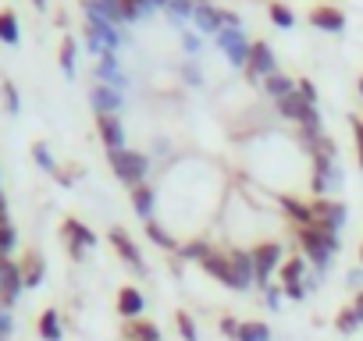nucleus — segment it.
Listing matches in <instances>:
<instances>
[{
    "label": "nucleus",
    "instance_id": "nucleus-29",
    "mask_svg": "<svg viewBox=\"0 0 363 341\" xmlns=\"http://www.w3.org/2000/svg\"><path fill=\"white\" fill-rule=\"evenodd\" d=\"M0 93H4V110L8 114H18V89L11 82H4V86H0Z\"/></svg>",
    "mask_w": 363,
    "mask_h": 341
},
{
    "label": "nucleus",
    "instance_id": "nucleus-36",
    "mask_svg": "<svg viewBox=\"0 0 363 341\" xmlns=\"http://www.w3.org/2000/svg\"><path fill=\"white\" fill-rule=\"evenodd\" d=\"M352 132H356V142H359V163H363V121H359V117L352 121Z\"/></svg>",
    "mask_w": 363,
    "mask_h": 341
},
{
    "label": "nucleus",
    "instance_id": "nucleus-3",
    "mask_svg": "<svg viewBox=\"0 0 363 341\" xmlns=\"http://www.w3.org/2000/svg\"><path fill=\"white\" fill-rule=\"evenodd\" d=\"M26 281H22V267L11 263L8 256H0V302L4 306H15V299L22 295Z\"/></svg>",
    "mask_w": 363,
    "mask_h": 341
},
{
    "label": "nucleus",
    "instance_id": "nucleus-33",
    "mask_svg": "<svg viewBox=\"0 0 363 341\" xmlns=\"http://www.w3.org/2000/svg\"><path fill=\"white\" fill-rule=\"evenodd\" d=\"M33 156H36V163H43L47 170H54V175H57V167H54V160H50V153H47V146H43V142H36V146H33Z\"/></svg>",
    "mask_w": 363,
    "mask_h": 341
},
{
    "label": "nucleus",
    "instance_id": "nucleus-9",
    "mask_svg": "<svg viewBox=\"0 0 363 341\" xmlns=\"http://www.w3.org/2000/svg\"><path fill=\"white\" fill-rule=\"evenodd\" d=\"M203 267H207V274H211V277H218L221 284H228V288H239V291H242V284H239V277H235V267H232V256H218V253H211V256L203 260Z\"/></svg>",
    "mask_w": 363,
    "mask_h": 341
},
{
    "label": "nucleus",
    "instance_id": "nucleus-16",
    "mask_svg": "<svg viewBox=\"0 0 363 341\" xmlns=\"http://www.w3.org/2000/svg\"><path fill=\"white\" fill-rule=\"evenodd\" d=\"M93 103H96V114H114L118 110V103H121V96L111 89V86H93Z\"/></svg>",
    "mask_w": 363,
    "mask_h": 341
},
{
    "label": "nucleus",
    "instance_id": "nucleus-28",
    "mask_svg": "<svg viewBox=\"0 0 363 341\" xmlns=\"http://www.w3.org/2000/svg\"><path fill=\"white\" fill-rule=\"evenodd\" d=\"M281 203H285V210H289V214H292L296 221H303V224H310V207H303L299 200H289V196H285Z\"/></svg>",
    "mask_w": 363,
    "mask_h": 341
},
{
    "label": "nucleus",
    "instance_id": "nucleus-31",
    "mask_svg": "<svg viewBox=\"0 0 363 341\" xmlns=\"http://www.w3.org/2000/svg\"><path fill=\"white\" fill-rule=\"evenodd\" d=\"M15 249V228L11 224H0V256H8Z\"/></svg>",
    "mask_w": 363,
    "mask_h": 341
},
{
    "label": "nucleus",
    "instance_id": "nucleus-21",
    "mask_svg": "<svg viewBox=\"0 0 363 341\" xmlns=\"http://www.w3.org/2000/svg\"><path fill=\"white\" fill-rule=\"evenodd\" d=\"M267 93H271L274 100H285L289 93H296V86H292V79H285V75H267Z\"/></svg>",
    "mask_w": 363,
    "mask_h": 341
},
{
    "label": "nucleus",
    "instance_id": "nucleus-4",
    "mask_svg": "<svg viewBox=\"0 0 363 341\" xmlns=\"http://www.w3.org/2000/svg\"><path fill=\"white\" fill-rule=\"evenodd\" d=\"M250 256H253V277L264 284V281L271 277V270L281 263V245H278V242H264V245H257Z\"/></svg>",
    "mask_w": 363,
    "mask_h": 341
},
{
    "label": "nucleus",
    "instance_id": "nucleus-18",
    "mask_svg": "<svg viewBox=\"0 0 363 341\" xmlns=\"http://www.w3.org/2000/svg\"><path fill=\"white\" fill-rule=\"evenodd\" d=\"M0 43H18V15L11 8H0Z\"/></svg>",
    "mask_w": 363,
    "mask_h": 341
},
{
    "label": "nucleus",
    "instance_id": "nucleus-24",
    "mask_svg": "<svg viewBox=\"0 0 363 341\" xmlns=\"http://www.w3.org/2000/svg\"><path fill=\"white\" fill-rule=\"evenodd\" d=\"M61 68H65L68 75L75 71V40H72V36L61 40Z\"/></svg>",
    "mask_w": 363,
    "mask_h": 341
},
{
    "label": "nucleus",
    "instance_id": "nucleus-7",
    "mask_svg": "<svg viewBox=\"0 0 363 341\" xmlns=\"http://www.w3.org/2000/svg\"><path fill=\"white\" fill-rule=\"evenodd\" d=\"M246 71H250V79H253V75H274V54H271V47H267L264 40H257V43L250 47Z\"/></svg>",
    "mask_w": 363,
    "mask_h": 341
},
{
    "label": "nucleus",
    "instance_id": "nucleus-43",
    "mask_svg": "<svg viewBox=\"0 0 363 341\" xmlns=\"http://www.w3.org/2000/svg\"><path fill=\"white\" fill-rule=\"evenodd\" d=\"M0 341H4V337H0Z\"/></svg>",
    "mask_w": 363,
    "mask_h": 341
},
{
    "label": "nucleus",
    "instance_id": "nucleus-42",
    "mask_svg": "<svg viewBox=\"0 0 363 341\" xmlns=\"http://www.w3.org/2000/svg\"><path fill=\"white\" fill-rule=\"evenodd\" d=\"M359 93H363V79H359Z\"/></svg>",
    "mask_w": 363,
    "mask_h": 341
},
{
    "label": "nucleus",
    "instance_id": "nucleus-26",
    "mask_svg": "<svg viewBox=\"0 0 363 341\" xmlns=\"http://www.w3.org/2000/svg\"><path fill=\"white\" fill-rule=\"evenodd\" d=\"M335 323H338V330H342V334H352V330L359 327V316H356V309L349 306V309H342V313H338V320H335Z\"/></svg>",
    "mask_w": 363,
    "mask_h": 341
},
{
    "label": "nucleus",
    "instance_id": "nucleus-40",
    "mask_svg": "<svg viewBox=\"0 0 363 341\" xmlns=\"http://www.w3.org/2000/svg\"><path fill=\"white\" fill-rule=\"evenodd\" d=\"M33 4H36V8H43V4H47V0H33Z\"/></svg>",
    "mask_w": 363,
    "mask_h": 341
},
{
    "label": "nucleus",
    "instance_id": "nucleus-25",
    "mask_svg": "<svg viewBox=\"0 0 363 341\" xmlns=\"http://www.w3.org/2000/svg\"><path fill=\"white\" fill-rule=\"evenodd\" d=\"M271 22H274V25H281V29H292L296 15H292L285 4H271Z\"/></svg>",
    "mask_w": 363,
    "mask_h": 341
},
{
    "label": "nucleus",
    "instance_id": "nucleus-19",
    "mask_svg": "<svg viewBox=\"0 0 363 341\" xmlns=\"http://www.w3.org/2000/svg\"><path fill=\"white\" fill-rule=\"evenodd\" d=\"M40 337L43 341H61V316H57V309H43V316H40Z\"/></svg>",
    "mask_w": 363,
    "mask_h": 341
},
{
    "label": "nucleus",
    "instance_id": "nucleus-12",
    "mask_svg": "<svg viewBox=\"0 0 363 341\" xmlns=\"http://www.w3.org/2000/svg\"><path fill=\"white\" fill-rule=\"evenodd\" d=\"M143 306H146V299L139 295V288L125 284V288L118 291V313H121V316H128V320H139Z\"/></svg>",
    "mask_w": 363,
    "mask_h": 341
},
{
    "label": "nucleus",
    "instance_id": "nucleus-30",
    "mask_svg": "<svg viewBox=\"0 0 363 341\" xmlns=\"http://www.w3.org/2000/svg\"><path fill=\"white\" fill-rule=\"evenodd\" d=\"M174 320H178V330H182V337H186V341H196V323H193V316H189V313H178Z\"/></svg>",
    "mask_w": 363,
    "mask_h": 341
},
{
    "label": "nucleus",
    "instance_id": "nucleus-22",
    "mask_svg": "<svg viewBox=\"0 0 363 341\" xmlns=\"http://www.w3.org/2000/svg\"><path fill=\"white\" fill-rule=\"evenodd\" d=\"M239 341H271V327L267 323H242V330H239Z\"/></svg>",
    "mask_w": 363,
    "mask_h": 341
},
{
    "label": "nucleus",
    "instance_id": "nucleus-15",
    "mask_svg": "<svg viewBox=\"0 0 363 341\" xmlns=\"http://www.w3.org/2000/svg\"><path fill=\"white\" fill-rule=\"evenodd\" d=\"M193 18H200V25H203L207 33H218V29L225 25V22H221V11L211 8L207 0H196V4H193Z\"/></svg>",
    "mask_w": 363,
    "mask_h": 341
},
{
    "label": "nucleus",
    "instance_id": "nucleus-6",
    "mask_svg": "<svg viewBox=\"0 0 363 341\" xmlns=\"http://www.w3.org/2000/svg\"><path fill=\"white\" fill-rule=\"evenodd\" d=\"M65 238H68V249H72L75 260H82V249H93V245H96V235H93L82 221H75V217L65 221Z\"/></svg>",
    "mask_w": 363,
    "mask_h": 341
},
{
    "label": "nucleus",
    "instance_id": "nucleus-35",
    "mask_svg": "<svg viewBox=\"0 0 363 341\" xmlns=\"http://www.w3.org/2000/svg\"><path fill=\"white\" fill-rule=\"evenodd\" d=\"M296 93H299L306 103H313V100H317V89H313V82H299V86H296Z\"/></svg>",
    "mask_w": 363,
    "mask_h": 341
},
{
    "label": "nucleus",
    "instance_id": "nucleus-1",
    "mask_svg": "<svg viewBox=\"0 0 363 341\" xmlns=\"http://www.w3.org/2000/svg\"><path fill=\"white\" fill-rule=\"evenodd\" d=\"M299 242H303V249L310 253V260L313 263H328V256L338 249V238H335V231H324V228H313V224H303V231H299Z\"/></svg>",
    "mask_w": 363,
    "mask_h": 341
},
{
    "label": "nucleus",
    "instance_id": "nucleus-39",
    "mask_svg": "<svg viewBox=\"0 0 363 341\" xmlns=\"http://www.w3.org/2000/svg\"><path fill=\"white\" fill-rule=\"evenodd\" d=\"M0 224H8V203H4V192H0Z\"/></svg>",
    "mask_w": 363,
    "mask_h": 341
},
{
    "label": "nucleus",
    "instance_id": "nucleus-38",
    "mask_svg": "<svg viewBox=\"0 0 363 341\" xmlns=\"http://www.w3.org/2000/svg\"><path fill=\"white\" fill-rule=\"evenodd\" d=\"M352 309H356V316H359V323H363V291L356 295V302H352Z\"/></svg>",
    "mask_w": 363,
    "mask_h": 341
},
{
    "label": "nucleus",
    "instance_id": "nucleus-41",
    "mask_svg": "<svg viewBox=\"0 0 363 341\" xmlns=\"http://www.w3.org/2000/svg\"><path fill=\"white\" fill-rule=\"evenodd\" d=\"M359 263H363V245H359Z\"/></svg>",
    "mask_w": 363,
    "mask_h": 341
},
{
    "label": "nucleus",
    "instance_id": "nucleus-10",
    "mask_svg": "<svg viewBox=\"0 0 363 341\" xmlns=\"http://www.w3.org/2000/svg\"><path fill=\"white\" fill-rule=\"evenodd\" d=\"M310 22H313L317 29H324V33H342V29H345V15H342L338 8H331V4L313 8V11H310Z\"/></svg>",
    "mask_w": 363,
    "mask_h": 341
},
{
    "label": "nucleus",
    "instance_id": "nucleus-13",
    "mask_svg": "<svg viewBox=\"0 0 363 341\" xmlns=\"http://www.w3.org/2000/svg\"><path fill=\"white\" fill-rule=\"evenodd\" d=\"M111 242H114V249L121 253V260L128 263V267H135V270H143V256H139V249L132 245V238L121 231V228H114L111 231Z\"/></svg>",
    "mask_w": 363,
    "mask_h": 341
},
{
    "label": "nucleus",
    "instance_id": "nucleus-8",
    "mask_svg": "<svg viewBox=\"0 0 363 341\" xmlns=\"http://www.w3.org/2000/svg\"><path fill=\"white\" fill-rule=\"evenodd\" d=\"M96 128H100V139H104L107 153L125 149V132H121V121L114 114H96Z\"/></svg>",
    "mask_w": 363,
    "mask_h": 341
},
{
    "label": "nucleus",
    "instance_id": "nucleus-5",
    "mask_svg": "<svg viewBox=\"0 0 363 341\" xmlns=\"http://www.w3.org/2000/svg\"><path fill=\"white\" fill-rule=\"evenodd\" d=\"M342 217H345L342 203H331V200H317V203H310V224H313V228L335 231V228L342 224Z\"/></svg>",
    "mask_w": 363,
    "mask_h": 341
},
{
    "label": "nucleus",
    "instance_id": "nucleus-14",
    "mask_svg": "<svg viewBox=\"0 0 363 341\" xmlns=\"http://www.w3.org/2000/svg\"><path fill=\"white\" fill-rule=\"evenodd\" d=\"M125 337L128 341H160V330L150 320H128L125 323Z\"/></svg>",
    "mask_w": 363,
    "mask_h": 341
},
{
    "label": "nucleus",
    "instance_id": "nucleus-20",
    "mask_svg": "<svg viewBox=\"0 0 363 341\" xmlns=\"http://www.w3.org/2000/svg\"><path fill=\"white\" fill-rule=\"evenodd\" d=\"M132 207H135L139 217H150V207H153V192H150V185H135V189H132Z\"/></svg>",
    "mask_w": 363,
    "mask_h": 341
},
{
    "label": "nucleus",
    "instance_id": "nucleus-2",
    "mask_svg": "<svg viewBox=\"0 0 363 341\" xmlns=\"http://www.w3.org/2000/svg\"><path fill=\"white\" fill-rule=\"evenodd\" d=\"M111 156V167L121 182H128L132 189L143 185V175H146V156L139 149H118V153H107Z\"/></svg>",
    "mask_w": 363,
    "mask_h": 341
},
{
    "label": "nucleus",
    "instance_id": "nucleus-17",
    "mask_svg": "<svg viewBox=\"0 0 363 341\" xmlns=\"http://www.w3.org/2000/svg\"><path fill=\"white\" fill-rule=\"evenodd\" d=\"M221 47L232 54V61H235V64H246V57H250V47L242 43V36H239L235 29H232V33H221Z\"/></svg>",
    "mask_w": 363,
    "mask_h": 341
},
{
    "label": "nucleus",
    "instance_id": "nucleus-34",
    "mask_svg": "<svg viewBox=\"0 0 363 341\" xmlns=\"http://www.w3.org/2000/svg\"><path fill=\"white\" fill-rule=\"evenodd\" d=\"M221 330H225L228 337H235V341H239V330H242V323H239V320H232V316H225V320H221Z\"/></svg>",
    "mask_w": 363,
    "mask_h": 341
},
{
    "label": "nucleus",
    "instance_id": "nucleus-11",
    "mask_svg": "<svg viewBox=\"0 0 363 341\" xmlns=\"http://www.w3.org/2000/svg\"><path fill=\"white\" fill-rule=\"evenodd\" d=\"M22 281H26V288H36L40 281H43V274H47V263H43V256L36 253V249H29L26 256H22Z\"/></svg>",
    "mask_w": 363,
    "mask_h": 341
},
{
    "label": "nucleus",
    "instance_id": "nucleus-27",
    "mask_svg": "<svg viewBox=\"0 0 363 341\" xmlns=\"http://www.w3.org/2000/svg\"><path fill=\"white\" fill-rule=\"evenodd\" d=\"M146 235H150L157 245H164V249H174V238H171V235H167L160 224H153V221H150V224H146Z\"/></svg>",
    "mask_w": 363,
    "mask_h": 341
},
{
    "label": "nucleus",
    "instance_id": "nucleus-37",
    "mask_svg": "<svg viewBox=\"0 0 363 341\" xmlns=\"http://www.w3.org/2000/svg\"><path fill=\"white\" fill-rule=\"evenodd\" d=\"M285 291H289L292 299H303V295H306V288H303V284H285Z\"/></svg>",
    "mask_w": 363,
    "mask_h": 341
},
{
    "label": "nucleus",
    "instance_id": "nucleus-32",
    "mask_svg": "<svg viewBox=\"0 0 363 341\" xmlns=\"http://www.w3.org/2000/svg\"><path fill=\"white\" fill-rule=\"evenodd\" d=\"M182 256H186V260H200V263H203V260L211 256V249H207L203 242H189L186 249H182Z\"/></svg>",
    "mask_w": 363,
    "mask_h": 341
},
{
    "label": "nucleus",
    "instance_id": "nucleus-23",
    "mask_svg": "<svg viewBox=\"0 0 363 341\" xmlns=\"http://www.w3.org/2000/svg\"><path fill=\"white\" fill-rule=\"evenodd\" d=\"M303 270H306V260L296 256V260H289V263L281 267V281H285V284H299V274H303Z\"/></svg>",
    "mask_w": 363,
    "mask_h": 341
}]
</instances>
